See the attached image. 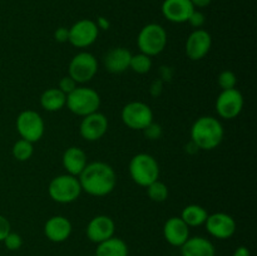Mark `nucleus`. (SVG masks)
<instances>
[{"mask_svg":"<svg viewBox=\"0 0 257 256\" xmlns=\"http://www.w3.org/2000/svg\"><path fill=\"white\" fill-rule=\"evenodd\" d=\"M78 180L82 191L95 197L109 195L117 185V175L112 166L99 161L88 163L78 176Z\"/></svg>","mask_w":257,"mask_h":256,"instance_id":"f257e3e1","label":"nucleus"},{"mask_svg":"<svg viewBox=\"0 0 257 256\" xmlns=\"http://www.w3.org/2000/svg\"><path fill=\"white\" fill-rule=\"evenodd\" d=\"M225 136L223 125L212 115L200 117L191 128V142L203 151H212L221 145Z\"/></svg>","mask_w":257,"mask_h":256,"instance_id":"f03ea898","label":"nucleus"},{"mask_svg":"<svg viewBox=\"0 0 257 256\" xmlns=\"http://www.w3.org/2000/svg\"><path fill=\"white\" fill-rule=\"evenodd\" d=\"M130 175L133 182L147 187L160 177V166L156 158L148 153H138L130 162Z\"/></svg>","mask_w":257,"mask_h":256,"instance_id":"7ed1b4c3","label":"nucleus"},{"mask_svg":"<svg viewBox=\"0 0 257 256\" xmlns=\"http://www.w3.org/2000/svg\"><path fill=\"white\" fill-rule=\"evenodd\" d=\"M65 105L75 115L85 117V115L98 112L100 107V97L97 90L93 88L77 87L67 95Z\"/></svg>","mask_w":257,"mask_h":256,"instance_id":"20e7f679","label":"nucleus"},{"mask_svg":"<svg viewBox=\"0 0 257 256\" xmlns=\"http://www.w3.org/2000/svg\"><path fill=\"white\" fill-rule=\"evenodd\" d=\"M137 44L143 54L148 57L158 55L167 45V32L162 25L150 23L141 29L137 37Z\"/></svg>","mask_w":257,"mask_h":256,"instance_id":"39448f33","label":"nucleus"},{"mask_svg":"<svg viewBox=\"0 0 257 256\" xmlns=\"http://www.w3.org/2000/svg\"><path fill=\"white\" fill-rule=\"evenodd\" d=\"M48 193L55 202L70 203L79 197L82 193V187L77 176L65 173V175L57 176L50 181Z\"/></svg>","mask_w":257,"mask_h":256,"instance_id":"423d86ee","label":"nucleus"},{"mask_svg":"<svg viewBox=\"0 0 257 256\" xmlns=\"http://www.w3.org/2000/svg\"><path fill=\"white\" fill-rule=\"evenodd\" d=\"M68 72H69V77L79 84L90 82L98 72L97 58L92 53H78L70 60Z\"/></svg>","mask_w":257,"mask_h":256,"instance_id":"0eeeda50","label":"nucleus"},{"mask_svg":"<svg viewBox=\"0 0 257 256\" xmlns=\"http://www.w3.org/2000/svg\"><path fill=\"white\" fill-rule=\"evenodd\" d=\"M123 123L135 131H143L153 122V112L148 104L143 102H130L120 112Z\"/></svg>","mask_w":257,"mask_h":256,"instance_id":"6e6552de","label":"nucleus"},{"mask_svg":"<svg viewBox=\"0 0 257 256\" xmlns=\"http://www.w3.org/2000/svg\"><path fill=\"white\" fill-rule=\"evenodd\" d=\"M17 131L23 140L32 143L38 142L44 135V120L35 110H23L17 118Z\"/></svg>","mask_w":257,"mask_h":256,"instance_id":"1a4fd4ad","label":"nucleus"},{"mask_svg":"<svg viewBox=\"0 0 257 256\" xmlns=\"http://www.w3.org/2000/svg\"><path fill=\"white\" fill-rule=\"evenodd\" d=\"M98 35L99 29L95 22L90 19H82L69 28L68 42L75 48H88L97 40Z\"/></svg>","mask_w":257,"mask_h":256,"instance_id":"9d476101","label":"nucleus"},{"mask_svg":"<svg viewBox=\"0 0 257 256\" xmlns=\"http://www.w3.org/2000/svg\"><path fill=\"white\" fill-rule=\"evenodd\" d=\"M243 108V97L240 90L233 89L222 90L216 99L217 114L223 119H233L241 113Z\"/></svg>","mask_w":257,"mask_h":256,"instance_id":"9b49d317","label":"nucleus"},{"mask_svg":"<svg viewBox=\"0 0 257 256\" xmlns=\"http://www.w3.org/2000/svg\"><path fill=\"white\" fill-rule=\"evenodd\" d=\"M205 225L207 232L220 240L232 237L237 227L235 218L225 212H215L212 215H208Z\"/></svg>","mask_w":257,"mask_h":256,"instance_id":"f8f14e48","label":"nucleus"},{"mask_svg":"<svg viewBox=\"0 0 257 256\" xmlns=\"http://www.w3.org/2000/svg\"><path fill=\"white\" fill-rule=\"evenodd\" d=\"M212 47L211 34L205 29H195L186 40V54L191 60H201Z\"/></svg>","mask_w":257,"mask_h":256,"instance_id":"ddd939ff","label":"nucleus"},{"mask_svg":"<svg viewBox=\"0 0 257 256\" xmlns=\"http://www.w3.org/2000/svg\"><path fill=\"white\" fill-rule=\"evenodd\" d=\"M108 131V119L103 113L94 112L83 117L79 125V133L85 141L94 142L100 140Z\"/></svg>","mask_w":257,"mask_h":256,"instance_id":"4468645a","label":"nucleus"},{"mask_svg":"<svg viewBox=\"0 0 257 256\" xmlns=\"http://www.w3.org/2000/svg\"><path fill=\"white\" fill-rule=\"evenodd\" d=\"M115 231V223L109 216L98 215L89 221L87 226V237L92 242L100 243L108 238L113 237Z\"/></svg>","mask_w":257,"mask_h":256,"instance_id":"2eb2a0df","label":"nucleus"},{"mask_svg":"<svg viewBox=\"0 0 257 256\" xmlns=\"http://www.w3.org/2000/svg\"><path fill=\"white\" fill-rule=\"evenodd\" d=\"M162 14L171 23H187L195 10L191 0H165L162 3Z\"/></svg>","mask_w":257,"mask_h":256,"instance_id":"dca6fc26","label":"nucleus"},{"mask_svg":"<svg viewBox=\"0 0 257 256\" xmlns=\"http://www.w3.org/2000/svg\"><path fill=\"white\" fill-rule=\"evenodd\" d=\"M163 236L170 245L181 247L190 237V227L181 217H171L163 226Z\"/></svg>","mask_w":257,"mask_h":256,"instance_id":"f3484780","label":"nucleus"},{"mask_svg":"<svg viewBox=\"0 0 257 256\" xmlns=\"http://www.w3.org/2000/svg\"><path fill=\"white\" fill-rule=\"evenodd\" d=\"M44 233L53 242H63L72 233V223L64 216H53L45 222Z\"/></svg>","mask_w":257,"mask_h":256,"instance_id":"a211bd4d","label":"nucleus"},{"mask_svg":"<svg viewBox=\"0 0 257 256\" xmlns=\"http://www.w3.org/2000/svg\"><path fill=\"white\" fill-rule=\"evenodd\" d=\"M131 58H132V53L125 48H113L104 55L105 69L114 74L125 72L130 69Z\"/></svg>","mask_w":257,"mask_h":256,"instance_id":"6ab92c4d","label":"nucleus"},{"mask_svg":"<svg viewBox=\"0 0 257 256\" xmlns=\"http://www.w3.org/2000/svg\"><path fill=\"white\" fill-rule=\"evenodd\" d=\"M182 256H216V248L210 240L202 236L188 237L181 246Z\"/></svg>","mask_w":257,"mask_h":256,"instance_id":"aec40b11","label":"nucleus"},{"mask_svg":"<svg viewBox=\"0 0 257 256\" xmlns=\"http://www.w3.org/2000/svg\"><path fill=\"white\" fill-rule=\"evenodd\" d=\"M62 161L65 171L69 175L77 176V177L88 165L87 155L84 151L79 147H74V146L65 150V152L63 153Z\"/></svg>","mask_w":257,"mask_h":256,"instance_id":"412c9836","label":"nucleus"},{"mask_svg":"<svg viewBox=\"0 0 257 256\" xmlns=\"http://www.w3.org/2000/svg\"><path fill=\"white\" fill-rule=\"evenodd\" d=\"M67 103V95L59 88H49L40 95V105L48 112H57L63 109Z\"/></svg>","mask_w":257,"mask_h":256,"instance_id":"4be33fe9","label":"nucleus"},{"mask_svg":"<svg viewBox=\"0 0 257 256\" xmlns=\"http://www.w3.org/2000/svg\"><path fill=\"white\" fill-rule=\"evenodd\" d=\"M95 256H128V246L122 238L113 236L98 243Z\"/></svg>","mask_w":257,"mask_h":256,"instance_id":"5701e85b","label":"nucleus"},{"mask_svg":"<svg viewBox=\"0 0 257 256\" xmlns=\"http://www.w3.org/2000/svg\"><path fill=\"white\" fill-rule=\"evenodd\" d=\"M207 211L200 205H188L181 212L180 217L188 227H197L203 225L207 220Z\"/></svg>","mask_w":257,"mask_h":256,"instance_id":"b1692460","label":"nucleus"},{"mask_svg":"<svg viewBox=\"0 0 257 256\" xmlns=\"http://www.w3.org/2000/svg\"><path fill=\"white\" fill-rule=\"evenodd\" d=\"M152 68V59L148 55L140 53V54H132L130 63V69H132L135 73L138 74H146Z\"/></svg>","mask_w":257,"mask_h":256,"instance_id":"393cba45","label":"nucleus"},{"mask_svg":"<svg viewBox=\"0 0 257 256\" xmlns=\"http://www.w3.org/2000/svg\"><path fill=\"white\" fill-rule=\"evenodd\" d=\"M146 188H147L148 197H150L153 202H163V201L167 200L168 187L166 183L162 182V181H155V182L148 185Z\"/></svg>","mask_w":257,"mask_h":256,"instance_id":"a878e982","label":"nucleus"},{"mask_svg":"<svg viewBox=\"0 0 257 256\" xmlns=\"http://www.w3.org/2000/svg\"><path fill=\"white\" fill-rule=\"evenodd\" d=\"M34 153V148H33V143L29 141L25 140H19L14 143L13 146V156L14 158H17L18 161H28Z\"/></svg>","mask_w":257,"mask_h":256,"instance_id":"bb28decb","label":"nucleus"},{"mask_svg":"<svg viewBox=\"0 0 257 256\" xmlns=\"http://www.w3.org/2000/svg\"><path fill=\"white\" fill-rule=\"evenodd\" d=\"M217 82L222 90L233 89V88H236V84H237V77H236V74L232 70H223L218 75Z\"/></svg>","mask_w":257,"mask_h":256,"instance_id":"cd10ccee","label":"nucleus"},{"mask_svg":"<svg viewBox=\"0 0 257 256\" xmlns=\"http://www.w3.org/2000/svg\"><path fill=\"white\" fill-rule=\"evenodd\" d=\"M3 242H4L5 247H7L8 250L17 251V250H19L20 247H22L23 238H22V236L19 235V233L12 232V231H10V232L7 235V237L3 240Z\"/></svg>","mask_w":257,"mask_h":256,"instance_id":"c85d7f7f","label":"nucleus"},{"mask_svg":"<svg viewBox=\"0 0 257 256\" xmlns=\"http://www.w3.org/2000/svg\"><path fill=\"white\" fill-rule=\"evenodd\" d=\"M77 84L78 83L75 82L73 78H70L69 75H68V77H63L62 79L59 80V85H58V88H59V89L62 90L65 95H68L69 93H72L73 90L78 87Z\"/></svg>","mask_w":257,"mask_h":256,"instance_id":"c756f323","label":"nucleus"},{"mask_svg":"<svg viewBox=\"0 0 257 256\" xmlns=\"http://www.w3.org/2000/svg\"><path fill=\"white\" fill-rule=\"evenodd\" d=\"M191 25H192L195 29H201L203 27L206 22V17L202 12H198V10H193V13L191 14V17L187 20Z\"/></svg>","mask_w":257,"mask_h":256,"instance_id":"7c9ffc66","label":"nucleus"},{"mask_svg":"<svg viewBox=\"0 0 257 256\" xmlns=\"http://www.w3.org/2000/svg\"><path fill=\"white\" fill-rule=\"evenodd\" d=\"M143 133H145L148 140H158L162 136V128H161L160 124H156V123L152 122L143 130Z\"/></svg>","mask_w":257,"mask_h":256,"instance_id":"2f4dec72","label":"nucleus"},{"mask_svg":"<svg viewBox=\"0 0 257 256\" xmlns=\"http://www.w3.org/2000/svg\"><path fill=\"white\" fill-rule=\"evenodd\" d=\"M10 231H12V227H10L9 220L5 216L0 215V242L7 237Z\"/></svg>","mask_w":257,"mask_h":256,"instance_id":"473e14b6","label":"nucleus"},{"mask_svg":"<svg viewBox=\"0 0 257 256\" xmlns=\"http://www.w3.org/2000/svg\"><path fill=\"white\" fill-rule=\"evenodd\" d=\"M54 39L58 43H67L69 40V29L63 27L58 28L54 32Z\"/></svg>","mask_w":257,"mask_h":256,"instance_id":"72a5a7b5","label":"nucleus"},{"mask_svg":"<svg viewBox=\"0 0 257 256\" xmlns=\"http://www.w3.org/2000/svg\"><path fill=\"white\" fill-rule=\"evenodd\" d=\"M95 24H97L98 29H103V30L109 29V27H110L109 20H108L107 18H104V17H99V18H98V20H97V22H95Z\"/></svg>","mask_w":257,"mask_h":256,"instance_id":"f704fd0d","label":"nucleus"},{"mask_svg":"<svg viewBox=\"0 0 257 256\" xmlns=\"http://www.w3.org/2000/svg\"><path fill=\"white\" fill-rule=\"evenodd\" d=\"M233 256H251V253H250V250H248L246 246H240V247H237L235 250Z\"/></svg>","mask_w":257,"mask_h":256,"instance_id":"c9c22d12","label":"nucleus"},{"mask_svg":"<svg viewBox=\"0 0 257 256\" xmlns=\"http://www.w3.org/2000/svg\"><path fill=\"white\" fill-rule=\"evenodd\" d=\"M211 2L212 0H191V3H192V5L196 8H206L208 7V5L211 4Z\"/></svg>","mask_w":257,"mask_h":256,"instance_id":"e433bc0d","label":"nucleus"}]
</instances>
